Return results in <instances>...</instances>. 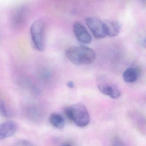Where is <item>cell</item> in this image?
Returning a JSON list of instances; mask_svg holds the SVG:
<instances>
[{"label":"cell","mask_w":146,"mask_h":146,"mask_svg":"<svg viewBox=\"0 0 146 146\" xmlns=\"http://www.w3.org/2000/svg\"><path fill=\"white\" fill-rule=\"evenodd\" d=\"M66 56L70 61L76 65H89L96 58L95 52L85 46L70 47L66 51Z\"/></svg>","instance_id":"1"},{"label":"cell","mask_w":146,"mask_h":146,"mask_svg":"<svg viewBox=\"0 0 146 146\" xmlns=\"http://www.w3.org/2000/svg\"><path fill=\"white\" fill-rule=\"evenodd\" d=\"M64 112L66 117L77 126L84 127L90 122V117L85 105L78 103L65 108Z\"/></svg>","instance_id":"2"},{"label":"cell","mask_w":146,"mask_h":146,"mask_svg":"<svg viewBox=\"0 0 146 146\" xmlns=\"http://www.w3.org/2000/svg\"><path fill=\"white\" fill-rule=\"evenodd\" d=\"M30 34L35 48L43 51L45 46V25L42 20L38 19L33 23L31 26Z\"/></svg>","instance_id":"3"},{"label":"cell","mask_w":146,"mask_h":146,"mask_svg":"<svg viewBox=\"0 0 146 146\" xmlns=\"http://www.w3.org/2000/svg\"><path fill=\"white\" fill-rule=\"evenodd\" d=\"M85 22L95 38L101 39L106 36L103 21L98 18L88 17L86 19Z\"/></svg>","instance_id":"4"},{"label":"cell","mask_w":146,"mask_h":146,"mask_svg":"<svg viewBox=\"0 0 146 146\" xmlns=\"http://www.w3.org/2000/svg\"><path fill=\"white\" fill-rule=\"evenodd\" d=\"M73 32L78 42L84 45L89 44L92 41V37L85 27L79 22H76L73 25Z\"/></svg>","instance_id":"5"},{"label":"cell","mask_w":146,"mask_h":146,"mask_svg":"<svg viewBox=\"0 0 146 146\" xmlns=\"http://www.w3.org/2000/svg\"><path fill=\"white\" fill-rule=\"evenodd\" d=\"M17 129V123L13 121H6L0 124V140L14 135Z\"/></svg>","instance_id":"6"},{"label":"cell","mask_w":146,"mask_h":146,"mask_svg":"<svg viewBox=\"0 0 146 146\" xmlns=\"http://www.w3.org/2000/svg\"><path fill=\"white\" fill-rule=\"evenodd\" d=\"M98 88L102 94L113 99L118 98L121 95L118 88L112 84L100 83L98 84Z\"/></svg>","instance_id":"7"},{"label":"cell","mask_w":146,"mask_h":146,"mask_svg":"<svg viewBox=\"0 0 146 146\" xmlns=\"http://www.w3.org/2000/svg\"><path fill=\"white\" fill-rule=\"evenodd\" d=\"M103 21L107 36L114 37L119 34L121 28L119 22L112 20H106Z\"/></svg>","instance_id":"8"},{"label":"cell","mask_w":146,"mask_h":146,"mask_svg":"<svg viewBox=\"0 0 146 146\" xmlns=\"http://www.w3.org/2000/svg\"><path fill=\"white\" fill-rule=\"evenodd\" d=\"M49 121L50 123L56 129H62L64 127V119L63 116L59 113H52L49 117Z\"/></svg>","instance_id":"9"},{"label":"cell","mask_w":146,"mask_h":146,"mask_svg":"<svg viewBox=\"0 0 146 146\" xmlns=\"http://www.w3.org/2000/svg\"><path fill=\"white\" fill-rule=\"evenodd\" d=\"M138 72L135 68L129 67L124 72L123 78L126 82L131 83L136 81L138 78Z\"/></svg>","instance_id":"10"},{"label":"cell","mask_w":146,"mask_h":146,"mask_svg":"<svg viewBox=\"0 0 146 146\" xmlns=\"http://www.w3.org/2000/svg\"><path fill=\"white\" fill-rule=\"evenodd\" d=\"M112 146H125V145L120 137H116L113 140Z\"/></svg>","instance_id":"11"},{"label":"cell","mask_w":146,"mask_h":146,"mask_svg":"<svg viewBox=\"0 0 146 146\" xmlns=\"http://www.w3.org/2000/svg\"><path fill=\"white\" fill-rule=\"evenodd\" d=\"M0 114L4 117H8V111L4 103L0 104Z\"/></svg>","instance_id":"12"},{"label":"cell","mask_w":146,"mask_h":146,"mask_svg":"<svg viewBox=\"0 0 146 146\" xmlns=\"http://www.w3.org/2000/svg\"><path fill=\"white\" fill-rule=\"evenodd\" d=\"M16 146H32V144L28 141H21L17 142Z\"/></svg>","instance_id":"13"},{"label":"cell","mask_w":146,"mask_h":146,"mask_svg":"<svg viewBox=\"0 0 146 146\" xmlns=\"http://www.w3.org/2000/svg\"><path fill=\"white\" fill-rule=\"evenodd\" d=\"M67 87L70 89H73L74 88V84L73 82L72 81L67 82L66 84Z\"/></svg>","instance_id":"14"},{"label":"cell","mask_w":146,"mask_h":146,"mask_svg":"<svg viewBox=\"0 0 146 146\" xmlns=\"http://www.w3.org/2000/svg\"><path fill=\"white\" fill-rule=\"evenodd\" d=\"M70 146V145H69V144H65V145H63V146Z\"/></svg>","instance_id":"15"}]
</instances>
